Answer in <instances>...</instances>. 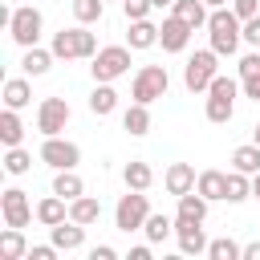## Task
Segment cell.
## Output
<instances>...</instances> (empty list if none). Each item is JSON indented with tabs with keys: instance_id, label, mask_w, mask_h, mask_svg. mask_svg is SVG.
Masks as SVG:
<instances>
[{
	"instance_id": "obj_5",
	"label": "cell",
	"mask_w": 260,
	"mask_h": 260,
	"mask_svg": "<svg viewBox=\"0 0 260 260\" xmlns=\"http://www.w3.org/2000/svg\"><path fill=\"white\" fill-rule=\"evenodd\" d=\"M167 89H171L167 65H142V69L134 73V81H130V98H134V102H142V106H150V102L167 98Z\"/></svg>"
},
{
	"instance_id": "obj_8",
	"label": "cell",
	"mask_w": 260,
	"mask_h": 260,
	"mask_svg": "<svg viewBox=\"0 0 260 260\" xmlns=\"http://www.w3.org/2000/svg\"><path fill=\"white\" fill-rule=\"evenodd\" d=\"M41 162L53 167V171H73L81 162V146L69 142V138H61V134H53V138L41 142Z\"/></svg>"
},
{
	"instance_id": "obj_15",
	"label": "cell",
	"mask_w": 260,
	"mask_h": 260,
	"mask_svg": "<svg viewBox=\"0 0 260 260\" xmlns=\"http://www.w3.org/2000/svg\"><path fill=\"white\" fill-rule=\"evenodd\" d=\"M114 110H118V89H114V81H93V93H89V114L110 118Z\"/></svg>"
},
{
	"instance_id": "obj_45",
	"label": "cell",
	"mask_w": 260,
	"mask_h": 260,
	"mask_svg": "<svg viewBox=\"0 0 260 260\" xmlns=\"http://www.w3.org/2000/svg\"><path fill=\"white\" fill-rule=\"evenodd\" d=\"M207 8H228V0H203Z\"/></svg>"
},
{
	"instance_id": "obj_2",
	"label": "cell",
	"mask_w": 260,
	"mask_h": 260,
	"mask_svg": "<svg viewBox=\"0 0 260 260\" xmlns=\"http://www.w3.org/2000/svg\"><path fill=\"white\" fill-rule=\"evenodd\" d=\"M53 57L57 61H81V57H93L98 53V37L89 32V24H73V28H61L53 32Z\"/></svg>"
},
{
	"instance_id": "obj_35",
	"label": "cell",
	"mask_w": 260,
	"mask_h": 260,
	"mask_svg": "<svg viewBox=\"0 0 260 260\" xmlns=\"http://www.w3.org/2000/svg\"><path fill=\"white\" fill-rule=\"evenodd\" d=\"M28 167H32V154H28L24 146H8V150H4V171H8V175H24Z\"/></svg>"
},
{
	"instance_id": "obj_46",
	"label": "cell",
	"mask_w": 260,
	"mask_h": 260,
	"mask_svg": "<svg viewBox=\"0 0 260 260\" xmlns=\"http://www.w3.org/2000/svg\"><path fill=\"white\" fill-rule=\"evenodd\" d=\"M154 8H175V0H150Z\"/></svg>"
},
{
	"instance_id": "obj_24",
	"label": "cell",
	"mask_w": 260,
	"mask_h": 260,
	"mask_svg": "<svg viewBox=\"0 0 260 260\" xmlns=\"http://www.w3.org/2000/svg\"><path fill=\"white\" fill-rule=\"evenodd\" d=\"M28 102H32L28 77H8V81H4V106H8V110H24Z\"/></svg>"
},
{
	"instance_id": "obj_26",
	"label": "cell",
	"mask_w": 260,
	"mask_h": 260,
	"mask_svg": "<svg viewBox=\"0 0 260 260\" xmlns=\"http://www.w3.org/2000/svg\"><path fill=\"white\" fill-rule=\"evenodd\" d=\"M122 179H126V187H130V191H146V187L154 183V171H150V162L130 158V162H126V171H122Z\"/></svg>"
},
{
	"instance_id": "obj_21",
	"label": "cell",
	"mask_w": 260,
	"mask_h": 260,
	"mask_svg": "<svg viewBox=\"0 0 260 260\" xmlns=\"http://www.w3.org/2000/svg\"><path fill=\"white\" fill-rule=\"evenodd\" d=\"M28 256V244H24V228H8L0 232V260H24Z\"/></svg>"
},
{
	"instance_id": "obj_20",
	"label": "cell",
	"mask_w": 260,
	"mask_h": 260,
	"mask_svg": "<svg viewBox=\"0 0 260 260\" xmlns=\"http://www.w3.org/2000/svg\"><path fill=\"white\" fill-rule=\"evenodd\" d=\"M53 61H57V57H53V49H41V45H32V49H24V57H20V69H24V77H45Z\"/></svg>"
},
{
	"instance_id": "obj_27",
	"label": "cell",
	"mask_w": 260,
	"mask_h": 260,
	"mask_svg": "<svg viewBox=\"0 0 260 260\" xmlns=\"http://www.w3.org/2000/svg\"><path fill=\"white\" fill-rule=\"evenodd\" d=\"M207 203H211V199H203L199 191H187V195H179V211H175V215L203 223V219H207Z\"/></svg>"
},
{
	"instance_id": "obj_12",
	"label": "cell",
	"mask_w": 260,
	"mask_h": 260,
	"mask_svg": "<svg viewBox=\"0 0 260 260\" xmlns=\"http://www.w3.org/2000/svg\"><path fill=\"white\" fill-rule=\"evenodd\" d=\"M191 32H195V28H191L183 16L171 12V16L158 24V45H162V53H183V49L191 45Z\"/></svg>"
},
{
	"instance_id": "obj_36",
	"label": "cell",
	"mask_w": 260,
	"mask_h": 260,
	"mask_svg": "<svg viewBox=\"0 0 260 260\" xmlns=\"http://www.w3.org/2000/svg\"><path fill=\"white\" fill-rule=\"evenodd\" d=\"M150 0H122V12H126V20H146L150 16Z\"/></svg>"
},
{
	"instance_id": "obj_37",
	"label": "cell",
	"mask_w": 260,
	"mask_h": 260,
	"mask_svg": "<svg viewBox=\"0 0 260 260\" xmlns=\"http://www.w3.org/2000/svg\"><path fill=\"white\" fill-rule=\"evenodd\" d=\"M232 12L240 20H252V16H260V0H232Z\"/></svg>"
},
{
	"instance_id": "obj_25",
	"label": "cell",
	"mask_w": 260,
	"mask_h": 260,
	"mask_svg": "<svg viewBox=\"0 0 260 260\" xmlns=\"http://www.w3.org/2000/svg\"><path fill=\"white\" fill-rule=\"evenodd\" d=\"M20 138H24L20 110H8V106H4V114H0V142H4V146H20Z\"/></svg>"
},
{
	"instance_id": "obj_42",
	"label": "cell",
	"mask_w": 260,
	"mask_h": 260,
	"mask_svg": "<svg viewBox=\"0 0 260 260\" xmlns=\"http://www.w3.org/2000/svg\"><path fill=\"white\" fill-rule=\"evenodd\" d=\"M130 260H150V240L138 244V248H130Z\"/></svg>"
},
{
	"instance_id": "obj_30",
	"label": "cell",
	"mask_w": 260,
	"mask_h": 260,
	"mask_svg": "<svg viewBox=\"0 0 260 260\" xmlns=\"http://www.w3.org/2000/svg\"><path fill=\"white\" fill-rule=\"evenodd\" d=\"M142 232H146V240H150V244H162L167 236H175V219H171V215H162V211H150V215H146V223H142Z\"/></svg>"
},
{
	"instance_id": "obj_44",
	"label": "cell",
	"mask_w": 260,
	"mask_h": 260,
	"mask_svg": "<svg viewBox=\"0 0 260 260\" xmlns=\"http://www.w3.org/2000/svg\"><path fill=\"white\" fill-rule=\"evenodd\" d=\"M252 199H260V171L252 175Z\"/></svg>"
},
{
	"instance_id": "obj_18",
	"label": "cell",
	"mask_w": 260,
	"mask_h": 260,
	"mask_svg": "<svg viewBox=\"0 0 260 260\" xmlns=\"http://www.w3.org/2000/svg\"><path fill=\"white\" fill-rule=\"evenodd\" d=\"M195 191H199L203 199H211V203H215V199H228V175L215 171V167H211V171H199Z\"/></svg>"
},
{
	"instance_id": "obj_1",
	"label": "cell",
	"mask_w": 260,
	"mask_h": 260,
	"mask_svg": "<svg viewBox=\"0 0 260 260\" xmlns=\"http://www.w3.org/2000/svg\"><path fill=\"white\" fill-rule=\"evenodd\" d=\"M207 37H211V49L219 57H232L244 41V20L232 12V8H211L207 16Z\"/></svg>"
},
{
	"instance_id": "obj_19",
	"label": "cell",
	"mask_w": 260,
	"mask_h": 260,
	"mask_svg": "<svg viewBox=\"0 0 260 260\" xmlns=\"http://www.w3.org/2000/svg\"><path fill=\"white\" fill-rule=\"evenodd\" d=\"M126 45H130V49H154V45H158V24H154L150 16H146V20H130Z\"/></svg>"
},
{
	"instance_id": "obj_9",
	"label": "cell",
	"mask_w": 260,
	"mask_h": 260,
	"mask_svg": "<svg viewBox=\"0 0 260 260\" xmlns=\"http://www.w3.org/2000/svg\"><path fill=\"white\" fill-rule=\"evenodd\" d=\"M69 118H73V110H69L65 98H45V102L37 106V130H41L45 138L61 134V130L69 126Z\"/></svg>"
},
{
	"instance_id": "obj_23",
	"label": "cell",
	"mask_w": 260,
	"mask_h": 260,
	"mask_svg": "<svg viewBox=\"0 0 260 260\" xmlns=\"http://www.w3.org/2000/svg\"><path fill=\"white\" fill-rule=\"evenodd\" d=\"M69 219H77V223H98L102 219V199H93V195H77V199H69Z\"/></svg>"
},
{
	"instance_id": "obj_38",
	"label": "cell",
	"mask_w": 260,
	"mask_h": 260,
	"mask_svg": "<svg viewBox=\"0 0 260 260\" xmlns=\"http://www.w3.org/2000/svg\"><path fill=\"white\" fill-rule=\"evenodd\" d=\"M244 77H260V53H244L240 57V81Z\"/></svg>"
},
{
	"instance_id": "obj_3",
	"label": "cell",
	"mask_w": 260,
	"mask_h": 260,
	"mask_svg": "<svg viewBox=\"0 0 260 260\" xmlns=\"http://www.w3.org/2000/svg\"><path fill=\"white\" fill-rule=\"evenodd\" d=\"M215 73H219V53H215V49H199V53H191L187 65H183V85H187L191 93H207V85L215 81Z\"/></svg>"
},
{
	"instance_id": "obj_40",
	"label": "cell",
	"mask_w": 260,
	"mask_h": 260,
	"mask_svg": "<svg viewBox=\"0 0 260 260\" xmlns=\"http://www.w3.org/2000/svg\"><path fill=\"white\" fill-rule=\"evenodd\" d=\"M244 41L260 49V16H252V20H244Z\"/></svg>"
},
{
	"instance_id": "obj_22",
	"label": "cell",
	"mask_w": 260,
	"mask_h": 260,
	"mask_svg": "<svg viewBox=\"0 0 260 260\" xmlns=\"http://www.w3.org/2000/svg\"><path fill=\"white\" fill-rule=\"evenodd\" d=\"M203 114H207V122H215V126H228V122H232V114H236V98L207 93V102H203Z\"/></svg>"
},
{
	"instance_id": "obj_11",
	"label": "cell",
	"mask_w": 260,
	"mask_h": 260,
	"mask_svg": "<svg viewBox=\"0 0 260 260\" xmlns=\"http://www.w3.org/2000/svg\"><path fill=\"white\" fill-rule=\"evenodd\" d=\"M0 215H4L8 228H28V219H32V203H28V195H24L20 187H8V191L0 195Z\"/></svg>"
},
{
	"instance_id": "obj_31",
	"label": "cell",
	"mask_w": 260,
	"mask_h": 260,
	"mask_svg": "<svg viewBox=\"0 0 260 260\" xmlns=\"http://www.w3.org/2000/svg\"><path fill=\"white\" fill-rule=\"evenodd\" d=\"M232 167L244 171V175H256V171H260V146H256V142L236 146V150H232Z\"/></svg>"
},
{
	"instance_id": "obj_39",
	"label": "cell",
	"mask_w": 260,
	"mask_h": 260,
	"mask_svg": "<svg viewBox=\"0 0 260 260\" xmlns=\"http://www.w3.org/2000/svg\"><path fill=\"white\" fill-rule=\"evenodd\" d=\"M57 244H37V248H28V260H57Z\"/></svg>"
},
{
	"instance_id": "obj_32",
	"label": "cell",
	"mask_w": 260,
	"mask_h": 260,
	"mask_svg": "<svg viewBox=\"0 0 260 260\" xmlns=\"http://www.w3.org/2000/svg\"><path fill=\"white\" fill-rule=\"evenodd\" d=\"M252 195V175H244V171H228V203H244Z\"/></svg>"
},
{
	"instance_id": "obj_29",
	"label": "cell",
	"mask_w": 260,
	"mask_h": 260,
	"mask_svg": "<svg viewBox=\"0 0 260 260\" xmlns=\"http://www.w3.org/2000/svg\"><path fill=\"white\" fill-rule=\"evenodd\" d=\"M53 191H57L61 199H77V195H85V183H81L77 167H73V171H57V175H53Z\"/></svg>"
},
{
	"instance_id": "obj_17",
	"label": "cell",
	"mask_w": 260,
	"mask_h": 260,
	"mask_svg": "<svg viewBox=\"0 0 260 260\" xmlns=\"http://www.w3.org/2000/svg\"><path fill=\"white\" fill-rule=\"evenodd\" d=\"M37 219H41L45 228H57V223H65V219H69V199H61L57 191H53V195H45V199L37 203Z\"/></svg>"
},
{
	"instance_id": "obj_10",
	"label": "cell",
	"mask_w": 260,
	"mask_h": 260,
	"mask_svg": "<svg viewBox=\"0 0 260 260\" xmlns=\"http://www.w3.org/2000/svg\"><path fill=\"white\" fill-rule=\"evenodd\" d=\"M175 244H179V252L183 256H207V232H203V223H195V219H179L175 215Z\"/></svg>"
},
{
	"instance_id": "obj_6",
	"label": "cell",
	"mask_w": 260,
	"mask_h": 260,
	"mask_svg": "<svg viewBox=\"0 0 260 260\" xmlns=\"http://www.w3.org/2000/svg\"><path fill=\"white\" fill-rule=\"evenodd\" d=\"M146 215H150V199L142 195V191H130L126 187V195L118 199V207H114V228L118 232H142V223H146Z\"/></svg>"
},
{
	"instance_id": "obj_4",
	"label": "cell",
	"mask_w": 260,
	"mask_h": 260,
	"mask_svg": "<svg viewBox=\"0 0 260 260\" xmlns=\"http://www.w3.org/2000/svg\"><path fill=\"white\" fill-rule=\"evenodd\" d=\"M89 61H93V65H89L93 81H118V77L130 73V45H106V49H98Z\"/></svg>"
},
{
	"instance_id": "obj_13",
	"label": "cell",
	"mask_w": 260,
	"mask_h": 260,
	"mask_svg": "<svg viewBox=\"0 0 260 260\" xmlns=\"http://www.w3.org/2000/svg\"><path fill=\"white\" fill-rule=\"evenodd\" d=\"M195 179H199V175H195V167H191V162H171V167H167V175H162V187L179 199V195L195 191Z\"/></svg>"
},
{
	"instance_id": "obj_28",
	"label": "cell",
	"mask_w": 260,
	"mask_h": 260,
	"mask_svg": "<svg viewBox=\"0 0 260 260\" xmlns=\"http://www.w3.org/2000/svg\"><path fill=\"white\" fill-rule=\"evenodd\" d=\"M171 12H175V16H183L191 28H207V16H211L203 0H175V8H171Z\"/></svg>"
},
{
	"instance_id": "obj_16",
	"label": "cell",
	"mask_w": 260,
	"mask_h": 260,
	"mask_svg": "<svg viewBox=\"0 0 260 260\" xmlns=\"http://www.w3.org/2000/svg\"><path fill=\"white\" fill-rule=\"evenodd\" d=\"M150 126H154V118H150V106H142V102H130V110L122 114V130H126L130 138H142V134H150Z\"/></svg>"
},
{
	"instance_id": "obj_47",
	"label": "cell",
	"mask_w": 260,
	"mask_h": 260,
	"mask_svg": "<svg viewBox=\"0 0 260 260\" xmlns=\"http://www.w3.org/2000/svg\"><path fill=\"white\" fill-rule=\"evenodd\" d=\"M252 142H256V146H260V122H256V126H252Z\"/></svg>"
},
{
	"instance_id": "obj_41",
	"label": "cell",
	"mask_w": 260,
	"mask_h": 260,
	"mask_svg": "<svg viewBox=\"0 0 260 260\" xmlns=\"http://www.w3.org/2000/svg\"><path fill=\"white\" fill-rule=\"evenodd\" d=\"M118 256V248H110V244H98V248H89V260H114Z\"/></svg>"
},
{
	"instance_id": "obj_34",
	"label": "cell",
	"mask_w": 260,
	"mask_h": 260,
	"mask_svg": "<svg viewBox=\"0 0 260 260\" xmlns=\"http://www.w3.org/2000/svg\"><path fill=\"white\" fill-rule=\"evenodd\" d=\"M106 12V0H73V16L77 24H98Z\"/></svg>"
},
{
	"instance_id": "obj_14",
	"label": "cell",
	"mask_w": 260,
	"mask_h": 260,
	"mask_svg": "<svg viewBox=\"0 0 260 260\" xmlns=\"http://www.w3.org/2000/svg\"><path fill=\"white\" fill-rule=\"evenodd\" d=\"M49 236H53V244H57L61 252H77V248L85 244V223H77V219H65V223L49 228Z\"/></svg>"
},
{
	"instance_id": "obj_33",
	"label": "cell",
	"mask_w": 260,
	"mask_h": 260,
	"mask_svg": "<svg viewBox=\"0 0 260 260\" xmlns=\"http://www.w3.org/2000/svg\"><path fill=\"white\" fill-rule=\"evenodd\" d=\"M240 256H244V248L232 236H219V240L207 244V260H240Z\"/></svg>"
},
{
	"instance_id": "obj_43",
	"label": "cell",
	"mask_w": 260,
	"mask_h": 260,
	"mask_svg": "<svg viewBox=\"0 0 260 260\" xmlns=\"http://www.w3.org/2000/svg\"><path fill=\"white\" fill-rule=\"evenodd\" d=\"M240 260H260V240H252V244H244V256Z\"/></svg>"
},
{
	"instance_id": "obj_7",
	"label": "cell",
	"mask_w": 260,
	"mask_h": 260,
	"mask_svg": "<svg viewBox=\"0 0 260 260\" xmlns=\"http://www.w3.org/2000/svg\"><path fill=\"white\" fill-rule=\"evenodd\" d=\"M41 28H45V16H41V8H32V4H24V8H12V16H8V37H12L20 49H32V45L41 41Z\"/></svg>"
}]
</instances>
